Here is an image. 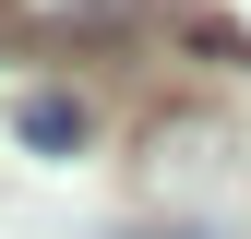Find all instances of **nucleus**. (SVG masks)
<instances>
[{
  "label": "nucleus",
  "instance_id": "obj_1",
  "mask_svg": "<svg viewBox=\"0 0 251 239\" xmlns=\"http://www.w3.org/2000/svg\"><path fill=\"white\" fill-rule=\"evenodd\" d=\"M12 132L36 143V156H72V143H84V96H60V84H48V96H24V108H12Z\"/></svg>",
  "mask_w": 251,
  "mask_h": 239
}]
</instances>
